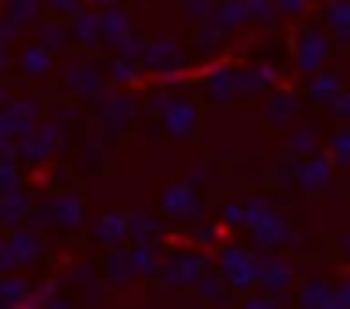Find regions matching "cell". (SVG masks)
Wrapping results in <instances>:
<instances>
[{
    "instance_id": "26",
    "label": "cell",
    "mask_w": 350,
    "mask_h": 309,
    "mask_svg": "<svg viewBox=\"0 0 350 309\" xmlns=\"http://www.w3.org/2000/svg\"><path fill=\"white\" fill-rule=\"evenodd\" d=\"M4 100H8V96H4V93H0V107H4Z\"/></svg>"
},
{
    "instance_id": "13",
    "label": "cell",
    "mask_w": 350,
    "mask_h": 309,
    "mask_svg": "<svg viewBox=\"0 0 350 309\" xmlns=\"http://www.w3.org/2000/svg\"><path fill=\"white\" fill-rule=\"evenodd\" d=\"M336 86H340L336 76H319V79L312 83V96H316V100H333V96L340 93Z\"/></svg>"
},
{
    "instance_id": "10",
    "label": "cell",
    "mask_w": 350,
    "mask_h": 309,
    "mask_svg": "<svg viewBox=\"0 0 350 309\" xmlns=\"http://www.w3.org/2000/svg\"><path fill=\"white\" fill-rule=\"evenodd\" d=\"M234 90H237V72H230V69H213L210 72V93L217 100L234 96Z\"/></svg>"
},
{
    "instance_id": "15",
    "label": "cell",
    "mask_w": 350,
    "mask_h": 309,
    "mask_svg": "<svg viewBox=\"0 0 350 309\" xmlns=\"http://www.w3.org/2000/svg\"><path fill=\"white\" fill-rule=\"evenodd\" d=\"M110 76H113L117 83H134V79H137V69H134V62H127V59H117V62L110 66Z\"/></svg>"
},
{
    "instance_id": "3",
    "label": "cell",
    "mask_w": 350,
    "mask_h": 309,
    "mask_svg": "<svg viewBox=\"0 0 350 309\" xmlns=\"http://www.w3.org/2000/svg\"><path fill=\"white\" fill-rule=\"evenodd\" d=\"M66 83H69L72 93H79V96H96V93L103 90V76H100L90 62H72V66L66 69Z\"/></svg>"
},
{
    "instance_id": "6",
    "label": "cell",
    "mask_w": 350,
    "mask_h": 309,
    "mask_svg": "<svg viewBox=\"0 0 350 309\" xmlns=\"http://www.w3.org/2000/svg\"><path fill=\"white\" fill-rule=\"evenodd\" d=\"M49 69H52V52L49 49H42V45L25 49V55H21V72L25 76H45Z\"/></svg>"
},
{
    "instance_id": "18",
    "label": "cell",
    "mask_w": 350,
    "mask_h": 309,
    "mask_svg": "<svg viewBox=\"0 0 350 309\" xmlns=\"http://www.w3.org/2000/svg\"><path fill=\"white\" fill-rule=\"evenodd\" d=\"M312 148H316V134H312V131H295V134H292V151H302V154H306V151H312Z\"/></svg>"
},
{
    "instance_id": "2",
    "label": "cell",
    "mask_w": 350,
    "mask_h": 309,
    "mask_svg": "<svg viewBox=\"0 0 350 309\" xmlns=\"http://www.w3.org/2000/svg\"><path fill=\"white\" fill-rule=\"evenodd\" d=\"M326 52H329V42H326L323 31H306L299 38V66L306 72H316L326 62Z\"/></svg>"
},
{
    "instance_id": "24",
    "label": "cell",
    "mask_w": 350,
    "mask_h": 309,
    "mask_svg": "<svg viewBox=\"0 0 350 309\" xmlns=\"http://www.w3.org/2000/svg\"><path fill=\"white\" fill-rule=\"evenodd\" d=\"M4 69H8V52L0 49V72H4Z\"/></svg>"
},
{
    "instance_id": "19",
    "label": "cell",
    "mask_w": 350,
    "mask_h": 309,
    "mask_svg": "<svg viewBox=\"0 0 350 309\" xmlns=\"http://www.w3.org/2000/svg\"><path fill=\"white\" fill-rule=\"evenodd\" d=\"M333 151H336L340 162H350V131H340V134L333 137Z\"/></svg>"
},
{
    "instance_id": "11",
    "label": "cell",
    "mask_w": 350,
    "mask_h": 309,
    "mask_svg": "<svg viewBox=\"0 0 350 309\" xmlns=\"http://www.w3.org/2000/svg\"><path fill=\"white\" fill-rule=\"evenodd\" d=\"M66 45H69V38H66L62 25H42V49L59 52V49H66Z\"/></svg>"
},
{
    "instance_id": "5",
    "label": "cell",
    "mask_w": 350,
    "mask_h": 309,
    "mask_svg": "<svg viewBox=\"0 0 350 309\" xmlns=\"http://www.w3.org/2000/svg\"><path fill=\"white\" fill-rule=\"evenodd\" d=\"M100 35H103L107 42L120 45V42L131 35V18H127V11H120V8H107V11L100 14Z\"/></svg>"
},
{
    "instance_id": "23",
    "label": "cell",
    "mask_w": 350,
    "mask_h": 309,
    "mask_svg": "<svg viewBox=\"0 0 350 309\" xmlns=\"http://www.w3.org/2000/svg\"><path fill=\"white\" fill-rule=\"evenodd\" d=\"M336 110H340L343 117H350V93H347L343 100H336Z\"/></svg>"
},
{
    "instance_id": "17",
    "label": "cell",
    "mask_w": 350,
    "mask_h": 309,
    "mask_svg": "<svg viewBox=\"0 0 350 309\" xmlns=\"http://www.w3.org/2000/svg\"><path fill=\"white\" fill-rule=\"evenodd\" d=\"M186 14H189L193 21L210 18V14H213V0H186Z\"/></svg>"
},
{
    "instance_id": "16",
    "label": "cell",
    "mask_w": 350,
    "mask_h": 309,
    "mask_svg": "<svg viewBox=\"0 0 350 309\" xmlns=\"http://www.w3.org/2000/svg\"><path fill=\"white\" fill-rule=\"evenodd\" d=\"M247 18H258V21H271V18H275V8H271V0H247Z\"/></svg>"
},
{
    "instance_id": "9",
    "label": "cell",
    "mask_w": 350,
    "mask_h": 309,
    "mask_svg": "<svg viewBox=\"0 0 350 309\" xmlns=\"http://www.w3.org/2000/svg\"><path fill=\"white\" fill-rule=\"evenodd\" d=\"M76 38H79L83 45H96V42H100V14L79 11V14H76Z\"/></svg>"
},
{
    "instance_id": "20",
    "label": "cell",
    "mask_w": 350,
    "mask_h": 309,
    "mask_svg": "<svg viewBox=\"0 0 350 309\" xmlns=\"http://www.w3.org/2000/svg\"><path fill=\"white\" fill-rule=\"evenodd\" d=\"M55 14H79V0H49Z\"/></svg>"
},
{
    "instance_id": "1",
    "label": "cell",
    "mask_w": 350,
    "mask_h": 309,
    "mask_svg": "<svg viewBox=\"0 0 350 309\" xmlns=\"http://www.w3.org/2000/svg\"><path fill=\"white\" fill-rule=\"evenodd\" d=\"M141 59H144V66L154 69V72H175V69H183V62H186V59H183V49L175 45L172 38H158V42L144 45Z\"/></svg>"
},
{
    "instance_id": "22",
    "label": "cell",
    "mask_w": 350,
    "mask_h": 309,
    "mask_svg": "<svg viewBox=\"0 0 350 309\" xmlns=\"http://www.w3.org/2000/svg\"><path fill=\"white\" fill-rule=\"evenodd\" d=\"M18 28H21V25H14L11 18H8V21H0V42H11Z\"/></svg>"
},
{
    "instance_id": "14",
    "label": "cell",
    "mask_w": 350,
    "mask_h": 309,
    "mask_svg": "<svg viewBox=\"0 0 350 309\" xmlns=\"http://www.w3.org/2000/svg\"><path fill=\"white\" fill-rule=\"evenodd\" d=\"M326 176H329L326 162H309V165L302 169V176H299V179H302V186H319Z\"/></svg>"
},
{
    "instance_id": "21",
    "label": "cell",
    "mask_w": 350,
    "mask_h": 309,
    "mask_svg": "<svg viewBox=\"0 0 350 309\" xmlns=\"http://www.w3.org/2000/svg\"><path fill=\"white\" fill-rule=\"evenodd\" d=\"M275 4H278L282 11H288V14H299V11L309 4V0H275Z\"/></svg>"
},
{
    "instance_id": "25",
    "label": "cell",
    "mask_w": 350,
    "mask_h": 309,
    "mask_svg": "<svg viewBox=\"0 0 350 309\" xmlns=\"http://www.w3.org/2000/svg\"><path fill=\"white\" fill-rule=\"evenodd\" d=\"M100 8H117V0H96Z\"/></svg>"
},
{
    "instance_id": "8",
    "label": "cell",
    "mask_w": 350,
    "mask_h": 309,
    "mask_svg": "<svg viewBox=\"0 0 350 309\" xmlns=\"http://www.w3.org/2000/svg\"><path fill=\"white\" fill-rule=\"evenodd\" d=\"M247 18V0H227V4L217 8V28H237Z\"/></svg>"
},
{
    "instance_id": "4",
    "label": "cell",
    "mask_w": 350,
    "mask_h": 309,
    "mask_svg": "<svg viewBox=\"0 0 350 309\" xmlns=\"http://www.w3.org/2000/svg\"><path fill=\"white\" fill-rule=\"evenodd\" d=\"M165 127L175 137H189L196 131V107L193 103H168L165 110Z\"/></svg>"
},
{
    "instance_id": "12",
    "label": "cell",
    "mask_w": 350,
    "mask_h": 309,
    "mask_svg": "<svg viewBox=\"0 0 350 309\" xmlns=\"http://www.w3.org/2000/svg\"><path fill=\"white\" fill-rule=\"evenodd\" d=\"M292 110H295V100H292V96H275L271 107H268V120H271V124H285Z\"/></svg>"
},
{
    "instance_id": "7",
    "label": "cell",
    "mask_w": 350,
    "mask_h": 309,
    "mask_svg": "<svg viewBox=\"0 0 350 309\" xmlns=\"http://www.w3.org/2000/svg\"><path fill=\"white\" fill-rule=\"evenodd\" d=\"M326 18H329V28L336 31V38L350 42V0H333Z\"/></svg>"
}]
</instances>
